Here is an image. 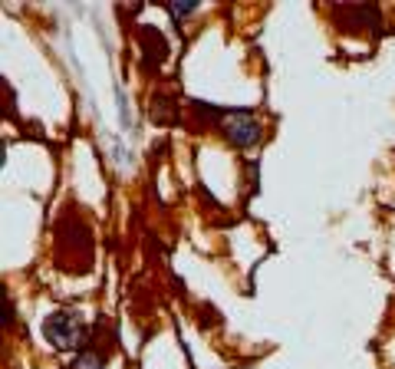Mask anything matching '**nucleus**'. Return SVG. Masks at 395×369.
Masks as SVG:
<instances>
[{"instance_id":"nucleus-1","label":"nucleus","mask_w":395,"mask_h":369,"mask_svg":"<svg viewBox=\"0 0 395 369\" xmlns=\"http://www.w3.org/2000/svg\"><path fill=\"white\" fill-rule=\"evenodd\" d=\"M43 333H47V340L53 346H60V350H76V346L83 343V323L73 317V313H53V317L43 323Z\"/></svg>"},{"instance_id":"nucleus-2","label":"nucleus","mask_w":395,"mask_h":369,"mask_svg":"<svg viewBox=\"0 0 395 369\" xmlns=\"http://www.w3.org/2000/svg\"><path fill=\"white\" fill-rule=\"evenodd\" d=\"M224 129H227V136H231V142H234V145H244V149H250V145H257V139H260L257 122H254L250 115H244V113L227 115V122H224Z\"/></svg>"},{"instance_id":"nucleus-3","label":"nucleus","mask_w":395,"mask_h":369,"mask_svg":"<svg viewBox=\"0 0 395 369\" xmlns=\"http://www.w3.org/2000/svg\"><path fill=\"white\" fill-rule=\"evenodd\" d=\"M102 359H106L102 353H83V356L76 359L73 369H99V366H102Z\"/></svg>"},{"instance_id":"nucleus-4","label":"nucleus","mask_w":395,"mask_h":369,"mask_svg":"<svg viewBox=\"0 0 395 369\" xmlns=\"http://www.w3.org/2000/svg\"><path fill=\"white\" fill-rule=\"evenodd\" d=\"M198 3L195 0H178V3H172V13L175 17H188V13H195Z\"/></svg>"}]
</instances>
